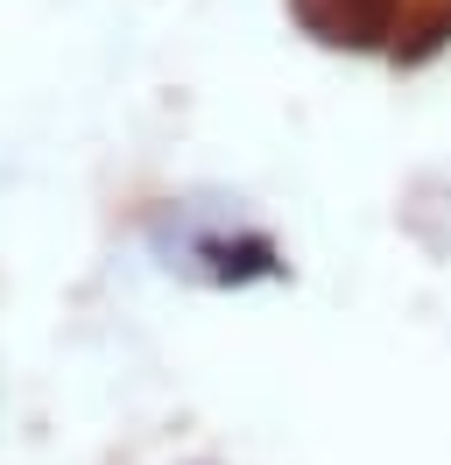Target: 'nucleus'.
<instances>
[{
    "instance_id": "obj_1",
    "label": "nucleus",
    "mask_w": 451,
    "mask_h": 465,
    "mask_svg": "<svg viewBox=\"0 0 451 465\" xmlns=\"http://www.w3.org/2000/svg\"><path fill=\"white\" fill-rule=\"evenodd\" d=\"M155 247L169 254V268H184V275H205V282H254V275H276V247L268 240H233V232H205L191 226L184 240H163L155 232Z\"/></svg>"
},
{
    "instance_id": "obj_2",
    "label": "nucleus",
    "mask_w": 451,
    "mask_h": 465,
    "mask_svg": "<svg viewBox=\"0 0 451 465\" xmlns=\"http://www.w3.org/2000/svg\"><path fill=\"white\" fill-rule=\"evenodd\" d=\"M296 29L332 43V50H381L395 35V15L402 0H289Z\"/></svg>"
}]
</instances>
